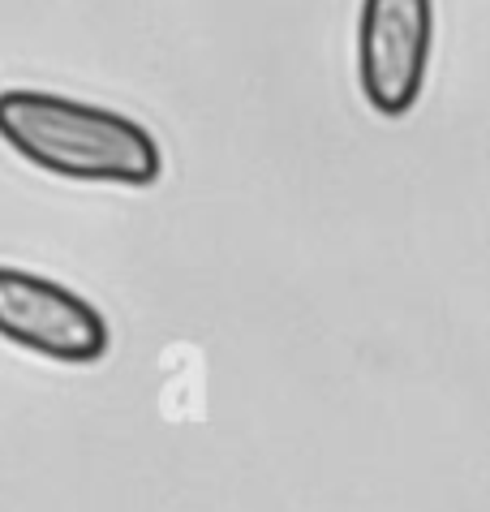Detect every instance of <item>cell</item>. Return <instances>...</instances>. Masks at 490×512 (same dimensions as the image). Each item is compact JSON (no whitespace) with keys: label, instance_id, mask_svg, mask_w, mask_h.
<instances>
[{"label":"cell","instance_id":"obj_1","mask_svg":"<svg viewBox=\"0 0 490 512\" xmlns=\"http://www.w3.org/2000/svg\"><path fill=\"white\" fill-rule=\"evenodd\" d=\"M0 138L26 164L69 181H112L142 190L164 173L160 142L138 121L52 91H0Z\"/></svg>","mask_w":490,"mask_h":512},{"label":"cell","instance_id":"obj_2","mask_svg":"<svg viewBox=\"0 0 490 512\" xmlns=\"http://www.w3.org/2000/svg\"><path fill=\"white\" fill-rule=\"evenodd\" d=\"M435 44V0H362L357 82L379 117H405L426 87Z\"/></svg>","mask_w":490,"mask_h":512},{"label":"cell","instance_id":"obj_3","mask_svg":"<svg viewBox=\"0 0 490 512\" xmlns=\"http://www.w3.org/2000/svg\"><path fill=\"white\" fill-rule=\"evenodd\" d=\"M0 336L52 362L86 366L108 353L104 315L56 280L0 267Z\"/></svg>","mask_w":490,"mask_h":512}]
</instances>
